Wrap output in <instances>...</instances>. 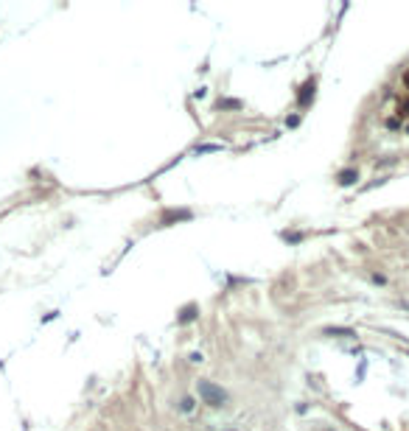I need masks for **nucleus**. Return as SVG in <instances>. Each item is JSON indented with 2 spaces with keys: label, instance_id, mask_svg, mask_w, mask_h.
<instances>
[{
  "label": "nucleus",
  "instance_id": "nucleus-1",
  "mask_svg": "<svg viewBox=\"0 0 409 431\" xmlns=\"http://www.w3.org/2000/svg\"><path fill=\"white\" fill-rule=\"evenodd\" d=\"M196 395L202 397V403L216 406V409L227 403V392L222 387H216L213 381H196Z\"/></svg>",
  "mask_w": 409,
  "mask_h": 431
},
{
  "label": "nucleus",
  "instance_id": "nucleus-2",
  "mask_svg": "<svg viewBox=\"0 0 409 431\" xmlns=\"http://www.w3.org/2000/svg\"><path fill=\"white\" fill-rule=\"evenodd\" d=\"M356 182V171H342L339 174V185H353Z\"/></svg>",
  "mask_w": 409,
  "mask_h": 431
},
{
  "label": "nucleus",
  "instance_id": "nucleus-3",
  "mask_svg": "<svg viewBox=\"0 0 409 431\" xmlns=\"http://www.w3.org/2000/svg\"><path fill=\"white\" fill-rule=\"evenodd\" d=\"M183 409H185V412H191V409H193V400H191V397H185V400H183Z\"/></svg>",
  "mask_w": 409,
  "mask_h": 431
}]
</instances>
